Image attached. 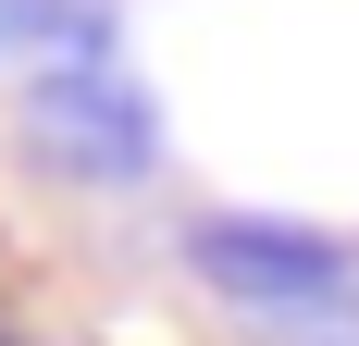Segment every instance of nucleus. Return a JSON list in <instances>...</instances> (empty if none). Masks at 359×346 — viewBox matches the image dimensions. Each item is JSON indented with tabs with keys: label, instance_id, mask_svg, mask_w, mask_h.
Instances as JSON below:
<instances>
[{
	"label": "nucleus",
	"instance_id": "obj_3",
	"mask_svg": "<svg viewBox=\"0 0 359 346\" xmlns=\"http://www.w3.org/2000/svg\"><path fill=\"white\" fill-rule=\"evenodd\" d=\"M0 62L13 74L111 62V0H0Z\"/></svg>",
	"mask_w": 359,
	"mask_h": 346
},
{
	"label": "nucleus",
	"instance_id": "obj_2",
	"mask_svg": "<svg viewBox=\"0 0 359 346\" xmlns=\"http://www.w3.org/2000/svg\"><path fill=\"white\" fill-rule=\"evenodd\" d=\"M25 148L50 173H74V186L124 198L161 161V111H149V87L124 62H62V74H25Z\"/></svg>",
	"mask_w": 359,
	"mask_h": 346
},
{
	"label": "nucleus",
	"instance_id": "obj_1",
	"mask_svg": "<svg viewBox=\"0 0 359 346\" xmlns=\"http://www.w3.org/2000/svg\"><path fill=\"white\" fill-rule=\"evenodd\" d=\"M186 260H198V284L236 297L273 346L347 334L359 321V260L334 235H310V223H186Z\"/></svg>",
	"mask_w": 359,
	"mask_h": 346
}]
</instances>
